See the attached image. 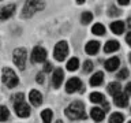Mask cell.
Returning a JSON list of instances; mask_svg holds the SVG:
<instances>
[{"label": "cell", "mask_w": 131, "mask_h": 123, "mask_svg": "<svg viewBox=\"0 0 131 123\" xmlns=\"http://www.w3.org/2000/svg\"><path fill=\"white\" fill-rule=\"evenodd\" d=\"M66 115L70 119H85L86 114H85V105L82 101H74L72 104H70L66 108Z\"/></svg>", "instance_id": "6da1fadb"}, {"label": "cell", "mask_w": 131, "mask_h": 123, "mask_svg": "<svg viewBox=\"0 0 131 123\" xmlns=\"http://www.w3.org/2000/svg\"><path fill=\"white\" fill-rule=\"evenodd\" d=\"M2 79L3 82L6 84L7 88H15L16 85H18V77H16V74L14 70H11V68H8V67H4L3 68V77H2Z\"/></svg>", "instance_id": "7a4b0ae2"}, {"label": "cell", "mask_w": 131, "mask_h": 123, "mask_svg": "<svg viewBox=\"0 0 131 123\" xmlns=\"http://www.w3.org/2000/svg\"><path fill=\"white\" fill-rule=\"evenodd\" d=\"M44 8V3L42 2H26L22 11V16L23 18H30L36 11L42 10Z\"/></svg>", "instance_id": "3957f363"}, {"label": "cell", "mask_w": 131, "mask_h": 123, "mask_svg": "<svg viewBox=\"0 0 131 123\" xmlns=\"http://www.w3.org/2000/svg\"><path fill=\"white\" fill-rule=\"evenodd\" d=\"M68 55V44L66 41H59L56 44L55 49H53V56H55L56 60L63 61Z\"/></svg>", "instance_id": "277c9868"}, {"label": "cell", "mask_w": 131, "mask_h": 123, "mask_svg": "<svg viewBox=\"0 0 131 123\" xmlns=\"http://www.w3.org/2000/svg\"><path fill=\"white\" fill-rule=\"evenodd\" d=\"M14 63L19 70H25V67H26V51H25V48H16L14 51Z\"/></svg>", "instance_id": "5b68a950"}, {"label": "cell", "mask_w": 131, "mask_h": 123, "mask_svg": "<svg viewBox=\"0 0 131 123\" xmlns=\"http://www.w3.org/2000/svg\"><path fill=\"white\" fill-rule=\"evenodd\" d=\"M47 57V51L42 47H34L31 51V60L34 63H42Z\"/></svg>", "instance_id": "8992f818"}, {"label": "cell", "mask_w": 131, "mask_h": 123, "mask_svg": "<svg viewBox=\"0 0 131 123\" xmlns=\"http://www.w3.org/2000/svg\"><path fill=\"white\" fill-rule=\"evenodd\" d=\"M82 88V82L79 78H70L66 84V92L67 93H74Z\"/></svg>", "instance_id": "52a82bcc"}, {"label": "cell", "mask_w": 131, "mask_h": 123, "mask_svg": "<svg viewBox=\"0 0 131 123\" xmlns=\"http://www.w3.org/2000/svg\"><path fill=\"white\" fill-rule=\"evenodd\" d=\"M63 79H64L63 70H61V68H56L55 71H53V74H52V85H53V88L59 89L60 85L63 84Z\"/></svg>", "instance_id": "ba28073f"}, {"label": "cell", "mask_w": 131, "mask_h": 123, "mask_svg": "<svg viewBox=\"0 0 131 123\" xmlns=\"http://www.w3.org/2000/svg\"><path fill=\"white\" fill-rule=\"evenodd\" d=\"M15 112L19 118H27L30 115V107L23 101L18 102V104H15Z\"/></svg>", "instance_id": "9c48e42d"}, {"label": "cell", "mask_w": 131, "mask_h": 123, "mask_svg": "<svg viewBox=\"0 0 131 123\" xmlns=\"http://www.w3.org/2000/svg\"><path fill=\"white\" fill-rule=\"evenodd\" d=\"M29 98H30V102L34 107H38L41 102H42V94H41L37 89L30 90V93H29Z\"/></svg>", "instance_id": "30bf717a"}, {"label": "cell", "mask_w": 131, "mask_h": 123, "mask_svg": "<svg viewBox=\"0 0 131 123\" xmlns=\"http://www.w3.org/2000/svg\"><path fill=\"white\" fill-rule=\"evenodd\" d=\"M113 101H115V105L123 108V107H127V104H128V96H127L126 93L120 92L119 94H116V96L113 97Z\"/></svg>", "instance_id": "8fae6325"}, {"label": "cell", "mask_w": 131, "mask_h": 123, "mask_svg": "<svg viewBox=\"0 0 131 123\" xmlns=\"http://www.w3.org/2000/svg\"><path fill=\"white\" fill-rule=\"evenodd\" d=\"M14 11H15V6H14V4H8V6H4L2 10H0V19L4 20V19L10 18V16L14 14Z\"/></svg>", "instance_id": "7c38bea8"}, {"label": "cell", "mask_w": 131, "mask_h": 123, "mask_svg": "<svg viewBox=\"0 0 131 123\" xmlns=\"http://www.w3.org/2000/svg\"><path fill=\"white\" fill-rule=\"evenodd\" d=\"M90 116H92V119L94 122H101V120H104V118H105V111L94 107V108H92V111H90Z\"/></svg>", "instance_id": "4fadbf2b"}, {"label": "cell", "mask_w": 131, "mask_h": 123, "mask_svg": "<svg viewBox=\"0 0 131 123\" xmlns=\"http://www.w3.org/2000/svg\"><path fill=\"white\" fill-rule=\"evenodd\" d=\"M98 49H100V43H98V41H94V40L89 41L85 47V51H86V53H89V55H96L98 52Z\"/></svg>", "instance_id": "5bb4252c"}, {"label": "cell", "mask_w": 131, "mask_h": 123, "mask_svg": "<svg viewBox=\"0 0 131 123\" xmlns=\"http://www.w3.org/2000/svg\"><path fill=\"white\" fill-rule=\"evenodd\" d=\"M119 64H120L119 57L113 56V57H111V59H108L105 61V68L108 70V71H115V70L119 67Z\"/></svg>", "instance_id": "9a60e30c"}, {"label": "cell", "mask_w": 131, "mask_h": 123, "mask_svg": "<svg viewBox=\"0 0 131 123\" xmlns=\"http://www.w3.org/2000/svg\"><path fill=\"white\" fill-rule=\"evenodd\" d=\"M119 48H120V44H119L116 40H109V41H106V43H105L104 51L106 53H112L115 51H117Z\"/></svg>", "instance_id": "2e32d148"}, {"label": "cell", "mask_w": 131, "mask_h": 123, "mask_svg": "<svg viewBox=\"0 0 131 123\" xmlns=\"http://www.w3.org/2000/svg\"><path fill=\"white\" fill-rule=\"evenodd\" d=\"M124 22H122V20H115V22L111 23V30H112L115 34H122L123 32H124Z\"/></svg>", "instance_id": "e0dca14e"}, {"label": "cell", "mask_w": 131, "mask_h": 123, "mask_svg": "<svg viewBox=\"0 0 131 123\" xmlns=\"http://www.w3.org/2000/svg\"><path fill=\"white\" fill-rule=\"evenodd\" d=\"M104 81V73L97 71L96 74H93V77L90 78V85L92 86H100Z\"/></svg>", "instance_id": "ac0fdd59"}, {"label": "cell", "mask_w": 131, "mask_h": 123, "mask_svg": "<svg viewBox=\"0 0 131 123\" xmlns=\"http://www.w3.org/2000/svg\"><path fill=\"white\" fill-rule=\"evenodd\" d=\"M106 90H108L109 94H112V96L115 97L116 94L120 93L122 86H120V84H119V82H111V84L108 85V88H106Z\"/></svg>", "instance_id": "d6986e66"}, {"label": "cell", "mask_w": 131, "mask_h": 123, "mask_svg": "<svg viewBox=\"0 0 131 123\" xmlns=\"http://www.w3.org/2000/svg\"><path fill=\"white\" fill-rule=\"evenodd\" d=\"M90 101L94 102V104H102V102H104V94L94 92V93L90 94Z\"/></svg>", "instance_id": "ffe728a7"}, {"label": "cell", "mask_w": 131, "mask_h": 123, "mask_svg": "<svg viewBox=\"0 0 131 123\" xmlns=\"http://www.w3.org/2000/svg\"><path fill=\"white\" fill-rule=\"evenodd\" d=\"M79 67V60H78V57H72V59H70L67 61V70L68 71H75L78 70Z\"/></svg>", "instance_id": "44dd1931"}, {"label": "cell", "mask_w": 131, "mask_h": 123, "mask_svg": "<svg viewBox=\"0 0 131 123\" xmlns=\"http://www.w3.org/2000/svg\"><path fill=\"white\" fill-rule=\"evenodd\" d=\"M92 32H93V34H96V36H104L105 34V27H104V25H101V23H96L92 27Z\"/></svg>", "instance_id": "7402d4cb"}, {"label": "cell", "mask_w": 131, "mask_h": 123, "mask_svg": "<svg viewBox=\"0 0 131 123\" xmlns=\"http://www.w3.org/2000/svg\"><path fill=\"white\" fill-rule=\"evenodd\" d=\"M124 120V116L120 112H113L109 118V123H123Z\"/></svg>", "instance_id": "603a6c76"}, {"label": "cell", "mask_w": 131, "mask_h": 123, "mask_svg": "<svg viewBox=\"0 0 131 123\" xmlns=\"http://www.w3.org/2000/svg\"><path fill=\"white\" fill-rule=\"evenodd\" d=\"M52 111L49 109V108H47V109H44L42 112H41V118H42V120H44V123H51V120H52Z\"/></svg>", "instance_id": "cb8c5ba5"}, {"label": "cell", "mask_w": 131, "mask_h": 123, "mask_svg": "<svg viewBox=\"0 0 131 123\" xmlns=\"http://www.w3.org/2000/svg\"><path fill=\"white\" fill-rule=\"evenodd\" d=\"M8 116H10V112H8L7 107L4 105H0V122H6Z\"/></svg>", "instance_id": "d4e9b609"}, {"label": "cell", "mask_w": 131, "mask_h": 123, "mask_svg": "<svg viewBox=\"0 0 131 123\" xmlns=\"http://www.w3.org/2000/svg\"><path fill=\"white\" fill-rule=\"evenodd\" d=\"M92 19H93V14L92 12H83L82 14V16H81V22L83 23V25H88V23H90L92 22Z\"/></svg>", "instance_id": "484cf974"}, {"label": "cell", "mask_w": 131, "mask_h": 123, "mask_svg": "<svg viewBox=\"0 0 131 123\" xmlns=\"http://www.w3.org/2000/svg\"><path fill=\"white\" fill-rule=\"evenodd\" d=\"M130 75V73H128V70H127V68H122L120 70V71H119L117 73V79H126V78L127 77H128Z\"/></svg>", "instance_id": "4316f807"}, {"label": "cell", "mask_w": 131, "mask_h": 123, "mask_svg": "<svg viewBox=\"0 0 131 123\" xmlns=\"http://www.w3.org/2000/svg\"><path fill=\"white\" fill-rule=\"evenodd\" d=\"M23 93H16L11 97V101H14V104H18V102H22L23 101Z\"/></svg>", "instance_id": "83f0119b"}, {"label": "cell", "mask_w": 131, "mask_h": 123, "mask_svg": "<svg viewBox=\"0 0 131 123\" xmlns=\"http://www.w3.org/2000/svg\"><path fill=\"white\" fill-rule=\"evenodd\" d=\"M83 70H85V73H90L93 70V63L90 60H86L85 63H83Z\"/></svg>", "instance_id": "f1b7e54d"}, {"label": "cell", "mask_w": 131, "mask_h": 123, "mask_svg": "<svg viewBox=\"0 0 131 123\" xmlns=\"http://www.w3.org/2000/svg\"><path fill=\"white\" fill-rule=\"evenodd\" d=\"M108 14H109L111 16H116V15H119V11H117L113 6H111V7L108 8Z\"/></svg>", "instance_id": "f546056e"}, {"label": "cell", "mask_w": 131, "mask_h": 123, "mask_svg": "<svg viewBox=\"0 0 131 123\" xmlns=\"http://www.w3.org/2000/svg\"><path fill=\"white\" fill-rule=\"evenodd\" d=\"M37 82H38V84H44V74L42 73H38L37 74Z\"/></svg>", "instance_id": "4dcf8cb0"}, {"label": "cell", "mask_w": 131, "mask_h": 123, "mask_svg": "<svg viewBox=\"0 0 131 123\" xmlns=\"http://www.w3.org/2000/svg\"><path fill=\"white\" fill-rule=\"evenodd\" d=\"M124 90H126V94H127V96H131V82H128V84L126 85Z\"/></svg>", "instance_id": "1f68e13d"}, {"label": "cell", "mask_w": 131, "mask_h": 123, "mask_svg": "<svg viewBox=\"0 0 131 123\" xmlns=\"http://www.w3.org/2000/svg\"><path fill=\"white\" fill-rule=\"evenodd\" d=\"M44 70H45L47 73H49V71L52 70V64H51V63H45V66H44Z\"/></svg>", "instance_id": "d6a6232c"}, {"label": "cell", "mask_w": 131, "mask_h": 123, "mask_svg": "<svg viewBox=\"0 0 131 123\" xmlns=\"http://www.w3.org/2000/svg\"><path fill=\"white\" fill-rule=\"evenodd\" d=\"M126 41H127V44H128L130 47H131V32H130L126 36Z\"/></svg>", "instance_id": "836d02e7"}, {"label": "cell", "mask_w": 131, "mask_h": 123, "mask_svg": "<svg viewBox=\"0 0 131 123\" xmlns=\"http://www.w3.org/2000/svg\"><path fill=\"white\" fill-rule=\"evenodd\" d=\"M117 3H119V4H122V6H126V4H128V3H130V0H119Z\"/></svg>", "instance_id": "e575fe53"}, {"label": "cell", "mask_w": 131, "mask_h": 123, "mask_svg": "<svg viewBox=\"0 0 131 123\" xmlns=\"http://www.w3.org/2000/svg\"><path fill=\"white\" fill-rule=\"evenodd\" d=\"M102 107H104V108H102V109H104V111H108L109 109V104H108V102H102Z\"/></svg>", "instance_id": "d590c367"}, {"label": "cell", "mask_w": 131, "mask_h": 123, "mask_svg": "<svg viewBox=\"0 0 131 123\" xmlns=\"http://www.w3.org/2000/svg\"><path fill=\"white\" fill-rule=\"evenodd\" d=\"M127 22H128V26H131V18H128V19H127Z\"/></svg>", "instance_id": "8d00e7d4"}, {"label": "cell", "mask_w": 131, "mask_h": 123, "mask_svg": "<svg viewBox=\"0 0 131 123\" xmlns=\"http://www.w3.org/2000/svg\"><path fill=\"white\" fill-rule=\"evenodd\" d=\"M56 123H63V122H61V120H57V122H56Z\"/></svg>", "instance_id": "74e56055"}, {"label": "cell", "mask_w": 131, "mask_h": 123, "mask_svg": "<svg viewBox=\"0 0 131 123\" xmlns=\"http://www.w3.org/2000/svg\"><path fill=\"white\" fill-rule=\"evenodd\" d=\"M128 57H130V63H131V53H130V56H128Z\"/></svg>", "instance_id": "f35d334b"}, {"label": "cell", "mask_w": 131, "mask_h": 123, "mask_svg": "<svg viewBox=\"0 0 131 123\" xmlns=\"http://www.w3.org/2000/svg\"><path fill=\"white\" fill-rule=\"evenodd\" d=\"M128 123H131V120H130V122H128Z\"/></svg>", "instance_id": "ab89813d"}]
</instances>
